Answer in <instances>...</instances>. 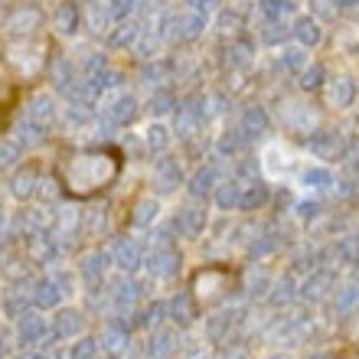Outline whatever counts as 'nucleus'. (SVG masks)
I'll return each instance as SVG.
<instances>
[{
	"mask_svg": "<svg viewBox=\"0 0 359 359\" xmlns=\"http://www.w3.org/2000/svg\"><path fill=\"white\" fill-rule=\"evenodd\" d=\"M114 173H118L114 154H102V151L76 154V157H72V177H66V189L79 199H88V196H95L98 189L108 187Z\"/></svg>",
	"mask_w": 359,
	"mask_h": 359,
	"instance_id": "obj_1",
	"label": "nucleus"
}]
</instances>
